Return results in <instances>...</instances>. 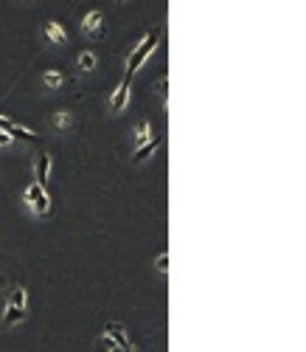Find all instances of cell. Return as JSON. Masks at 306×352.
<instances>
[{
    "label": "cell",
    "instance_id": "cell-3",
    "mask_svg": "<svg viewBox=\"0 0 306 352\" xmlns=\"http://www.w3.org/2000/svg\"><path fill=\"white\" fill-rule=\"evenodd\" d=\"M129 79H132V73H126V76H124V82H121V85H118V91H115L113 102H110V110H113V113H121V110H124L126 99H129Z\"/></svg>",
    "mask_w": 306,
    "mask_h": 352
},
{
    "label": "cell",
    "instance_id": "cell-5",
    "mask_svg": "<svg viewBox=\"0 0 306 352\" xmlns=\"http://www.w3.org/2000/svg\"><path fill=\"white\" fill-rule=\"evenodd\" d=\"M0 130H6L12 138H37L31 130H25V127H20V124H14V122H9V119H3L0 115Z\"/></svg>",
    "mask_w": 306,
    "mask_h": 352
},
{
    "label": "cell",
    "instance_id": "cell-6",
    "mask_svg": "<svg viewBox=\"0 0 306 352\" xmlns=\"http://www.w3.org/2000/svg\"><path fill=\"white\" fill-rule=\"evenodd\" d=\"M84 31H90L93 37H98V40H101L104 37V28H101V12H90L87 14V17H84Z\"/></svg>",
    "mask_w": 306,
    "mask_h": 352
},
{
    "label": "cell",
    "instance_id": "cell-11",
    "mask_svg": "<svg viewBox=\"0 0 306 352\" xmlns=\"http://www.w3.org/2000/svg\"><path fill=\"white\" fill-rule=\"evenodd\" d=\"M149 138H152V127H149V122H141L138 133H135V144H146Z\"/></svg>",
    "mask_w": 306,
    "mask_h": 352
},
{
    "label": "cell",
    "instance_id": "cell-13",
    "mask_svg": "<svg viewBox=\"0 0 306 352\" xmlns=\"http://www.w3.org/2000/svg\"><path fill=\"white\" fill-rule=\"evenodd\" d=\"M9 302H12L14 307L25 310V290H23V287H17V290H12V299H9Z\"/></svg>",
    "mask_w": 306,
    "mask_h": 352
},
{
    "label": "cell",
    "instance_id": "cell-16",
    "mask_svg": "<svg viewBox=\"0 0 306 352\" xmlns=\"http://www.w3.org/2000/svg\"><path fill=\"white\" fill-rule=\"evenodd\" d=\"M155 268H157L160 273H166V271H168V254H160V256H157V259H155Z\"/></svg>",
    "mask_w": 306,
    "mask_h": 352
},
{
    "label": "cell",
    "instance_id": "cell-17",
    "mask_svg": "<svg viewBox=\"0 0 306 352\" xmlns=\"http://www.w3.org/2000/svg\"><path fill=\"white\" fill-rule=\"evenodd\" d=\"M9 144H12V135L6 130H0V146H9Z\"/></svg>",
    "mask_w": 306,
    "mask_h": 352
},
{
    "label": "cell",
    "instance_id": "cell-4",
    "mask_svg": "<svg viewBox=\"0 0 306 352\" xmlns=\"http://www.w3.org/2000/svg\"><path fill=\"white\" fill-rule=\"evenodd\" d=\"M104 333L110 335V338L115 341V344L121 346V349H132V344H129V338H126V333H124V327L121 324H115V321H110L107 327H104Z\"/></svg>",
    "mask_w": 306,
    "mask_h": 352
},
{
    "label": "cell",
    "instance_id": "cell-14",
    "mask_svg": "<svg viewBox=\"0 0 306 352\" xmlns=\"http://www.w3.org/2000/svg\"><path fill=\"white\" fill-rule=\"evenodd\" d=\"M45 85H48V87H59L62 85V73H56V71L45 73Z\"/></svg>",
    "mask_w": 306,
    "mask_h": 352
},
{
    "label": "cell",
    "instance_id": "cell-12",
    "mask_svg": "<svg viewBox=\"0 0 306 352\" xmlns=\"http://www.w3.org/2000/svg\"><path fill=\"white\" fill-rule=\"evenodd\" d=\"M79 68H82V71H93V68H96V56H93L90 51H84V54L79 56Z\"/></svg>",
    "mask_w": 306,
    "mask_h": 352
},
{
    "label": "cell",
    "instance_id": "cell-15",
    "mask_svg": "<svg viewBox=\"0 0 306 352\" xmlns=\"http://www.w3.org/2000/svg\"><path fill=\"white\" fill-rule=\"evenodd\" d=\"M54 124H56L59 130L71 127V115H67V113H56V115H54Z\"/></svg>",
    "mask_w": 306,
    "mask_h": 352
},
{
    "label": "cell",
    "instance_id": "cell-7",
    "mask_svg": "<svg viewBox=\"0 0 306 352\" xmlns=\"http://www.w3.org/2000/svg\"><path fill=\"white\" fill-rule=\"evenodd\" d=\"M157 146H160V138H157V135H155V138H149V141H146V144H141L138 150H135L132 161H138V164H141V161H146V158H149V155H152V152L157 150Z\"/></svg>",
    "mask_w": 306,
    "mask_h": 352
},
{
    "label": "cell",
    "instance_id": "cell-1",
    "mask_svg": "<svg viewBox=\"0 0 306 352\" xmlns=\"http://www.w3.org/2000/svg\"><path fill=\"white\" fill-rule=\"evenodd\" d=\"M23 200L31 203V209H34V214H40V217H45V214H51V197L48 192H45V186H40V183H31L28 189H25Z\"/></svg>",
    "mask_w": 306,
    "mask_h": 352
},
{
    "label": "cell",
    "instance_id": "cell-10",
    "mask_svg": "<svg viewBox=\"0 0 306 352\" xmlns=\"http://www.w3.org/2000/svg\"><path fill=\"white\" fill-rule=\"evenodd\" d=\"M23 316H25V310H20V307H14L12 302H9V307H6V316H3V321L12 327V324H20L23 321Z\"/></svg>",
    "mask_w": 306,
    "mask_h": 352
},
{
    "label": "cell",
    "instance_id": "cell-2",
    "mask_svg": "<svg viewBox=\"0 0 306 352\" xmlns=\"http://www.w3.org/2000/svg\"><path fill=\"white\" fill-rule=\"evenodd\" d=\"M157 40H160V31H157V28L146 34V40H144V43H141L138 48L132 51V56H129V62H126V73H135V71H138L141 65H144V60H146V56L152 54V51H155Z\"/></svg>",
    "mask_w": 306,
    "mask_h": 352
},
{
    "label": "cell",
    "instance_id": "cell-9",
    "mask_svg": "<svg viewBox=\"0 0 306 352\" xmlns=\"http://www.w3.org/2000/svg\"><path fill=\"white\" fill-rule=\"evenodd\" d=\"M45 37H48L51 43H56V45H65V31H59L56 28V23H45Z\"/></svg>",
    "mask_w": 306,
    "mask_h": 352
},
{
    "label": "cell",
    "instance_id": "cell-8",
    "mask_svg": "<svg viewBox=\"0 0 306 352\" xmlns=\"http://www.w3.org/2000/svg\"><path fill=\"white\" fill-rule=\"evenodd\" d=\"M48 172H51V155H45V152H42L40 161H37V183H40V186H45V183H48Z\"/></svg>",
    "mask_w": 306,
    "mask_h": 352
}]
</instances>
